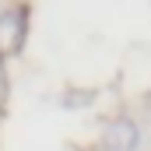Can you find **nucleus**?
Listing matches in <instances>:
<instances>
[{
	"instance_id": "nucleus-1",
	"label": "nucleus",
	"mask_w": 151,
	"mask_h": 151,
	"mask_svg": "<svg viewBox=\"0 0 151 151\" xmlns=\"http://www.w3.org/2000/svg\"><path fill=\"white\" fill-rule=\"evenodd\" d=\"M21 42H25V11L11 7L0 14V60L14 56L21 49Z\"/></svg>"
},
{
	"instance_id": "nucleus-2",
	"label": "nucleus",
	"mask_w": 151,
	"mask_h": 151,
	"mask_svg": "<svg viewBox=\"0 0 151 151\" xmlns=\"http://www.w3.org/2000/svg\"><path fill=\"white\" fill-rule=\"evenodd\" d=\"M141 141V130L134 119H113L106 130V148L109 151H134Z\"/></svg>"
},
{
	"instance_id": "nucleus-3",
	"label": "nucleus",
	"mask_w": 151,
	"mask_h": 151,
	"mask_svg": "<svg viewBox=\"0 0 151 151\" xmlns=\"http://www.w3.org/2000/svg\"><path fill=\"white\" fill-rule=\"evenodd\" d=\"M0 91H4V60H0Z\"/></svg>"
}]
</instances>
